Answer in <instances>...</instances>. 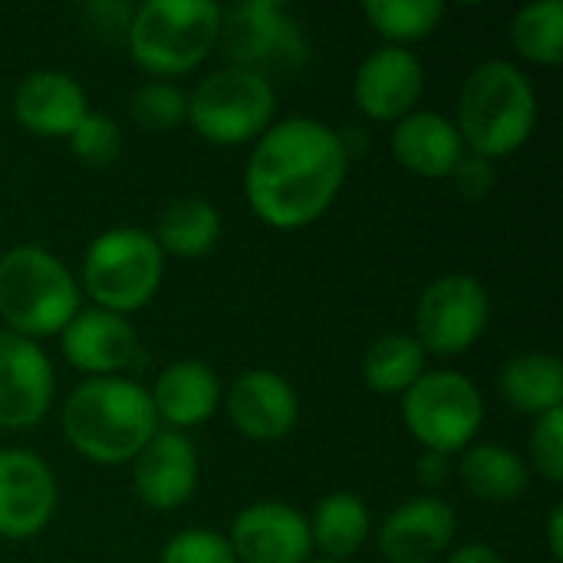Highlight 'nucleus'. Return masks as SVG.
Segmentation results:
<instances>
[{
	"mask_svg": "<svg viewBox=\"0 0 563 563\" xmlns=\"http://www.w3.org/2000/svg\"><path fill=\"white\" fill-rule=\"evenodd\" d=\"M350 172V148L320 119L274 122L244 168V195L257 221L274 231H297L320 221L336 201Z\"/></svg>",
	"mask_w": 563,
	"mask_h": 563,
	"instance_id": "1",
	"label": "nucleus"
},
{
	"mask_svg": "<svg viewBox=\"0 0 563 563\" xmlns=\"http://www.w3.org/2000/svg\"><path fill=\"white\" fill-rule=\"evenodd\" d=\"M158 432V416L145 386L125 376L86 379L66 396L63 435L76 455L96 465L132 462Z\"/></svg>",
	"mask_w": 563,
	"mask_h": 563,
	"instance_id": "2",
	"label": "nucleus"
},
{
	"mask_svg": "<svg viewBox=\"0 0 563 563\" xmlns=\"http://www.w3.org/2000/svg\"><path fill=\"white\" fill-rule=\"evenodd\" d=\"M538 125V96L531 79L508 59L478 63L459 96V135L468 155L508 158Z\"/></svg>",
	"mask_w": 563,
	"mask_h": 563,
	"instance_id": "3",
	"label": "nucleus"
},
{
	"mask_svg": "<svg viewBox=\"0 0 563 563\" xmlns=\"http://www.w3.org/2000/svg\"><path fill=\"white\" fill-rule=\"evenodd\" d=\"M79 310V284L56 254L36 244L0 254V320L10 333L36 343L63 333Z\"/></svg>",
	"mask_w": 563,
	"mask_h": 563,
	"instance_id": "4",
	"label": "nucleus"
},
{
	"mask_svg": "<svg viewBox=\"0 0 563 563\" xmlns=\"http://www.w3.org/2000/svg\"><path fill=\"white\" fill-rule=\"evenodd\" d=\"M224 10L211 0H148L132 7L125 43L135 66L152 76H185L221 43Z\"/></svg>",
	"mask_w": 563,
	"mask_h": 563,
	"instance_id": "5",
	"label": "nucleus"
},
{
	"mask_svg": "<svg viewBox=\"0 0 563 563\" xmlns=\"http://www.w3.org/2000/svg\"><path fill=\"white\" fill-rule=\"evenodd\" d=\"M165 277V254L142 228L102 231L82 257V290L99 310L135 313L148 307Z\"/></svg>",
	"mask_w": 563,
	"mask_h": 563,
	"instance_id": "6",
	"label": "nucleus"
},
{
	"mask_svg": "<svg viewBox=\"0 0 563 563\" xmlns=\"http://www.w3.org/2000/svg\"><path fill=\"white\" fill-rule=\"evenodd\" d=\"M277 115V96L264 73L228 66L205 76L188 96V122L211 145L257 142Z\"/></svg>",
	"mask_w": 563,
	"mask_h": 563,
	"instance_id": "7",
	"label": "nucleus"
},
{
	"mask_svg": "<svg viewBox=\"0 0 563 563\" xmlns=\"http://www.w3.org/2000/svg\"><path fill=\"white\" fill-rule=\"evenodd\" d=\"M402 422L426 452H465L485 422V399L478 386L452 369H426V376L402 396Z\"/></svg>",
	"mask_w": 563,
	"mask_h": 563,
	"instance_id": "8",
	"label": "nucleus"
},
{
	"mask_svg": "<svg viewBox=\"0 0 563 563\" xmlns=\"http://www.w3.org/2000/svg\"><path fill=\"white\" fill-rule=\"evenodd\" d=\"M492 300L478 277L445 274L432 280L416 307V340L432 356H462L488 330Z\"/></svg>",
	"mask_w": 563,
	"mask_h": 563,
	"instance_id": "9",
	"label": "nucleus"
},
{
	"mask_svg": "<svg viewBox=\"0 0 563 563\" xmlns=\"http://www.w3.org/2000/svg\"><path fill=\"white\" fill-rule=\"evenodd\" d=\"M59 488L49 465L23 449H0V538L30 541L56 515Z\"/></svg>",
	"mask_w": 563,
	"mask_h": 563,
	"instance_id": "10",
	"label": "nucleus"
},
{
	"mask_svg": "<svg viewBox=\"0 0 563 563\" xmlns=\"http://www.w3.org/2000/svg\"><path fill=\"white\" fill-rule=\"evenodd\" d=\"M53 363L40 343L0 330V429L23 432L46 419L53 406Z\"/></svg>",
	"mask_w": 563,
	"mask_h": 563,
	"instance_id": "11",
	"label": "nucleus"
},
{
	"mask_svg": "<svg viewBox=\"0 0 563 563\" xmlns=\"http://www.w3.org/2000/svg\"><path fill=\"white\" fill-rule=\"evenodd\" d=\"M426 89V69L406 46L373 49L353 79V99L373 122H399L416 112Z\"/></svg>",
	"mask_w": 563,
	"mask_h": 563,
	"instance_id": "12",
	"label": "nucleus"
},
{
	"mask_svg": "<svg viewBox=\"0 0 563 563\" xmlns=\"http://www.w3.org/2000/svg\"><path fill=\"white\" fill-rule=\"evenodd\" d=\"M238 563H307L313 541L307 518L284 501H257L244 508L228 538Z\"/></svg>",
	"mask_w": 563,
	"mask_h": 563,
	"instance_id": "13",
	"label": "nucleus"
},
{
	"mask_svg": "<svg viewBox=\"0 0 563 563\" xmlns=\"http://www.w3.org/2000/svg\"><path fill=\"white\" fill-rule=\"evenodd\" d=\"M224 409L231 426L254 442L287 439L300 422V399L294 386L271 369L241 373L224 396Z\"/></svg>",
	"mask_w": 563,
	"mask_h": 563,
	"instance_id": "14",
	"label": "nucleus"
},
{
	"mask_svg": "<svg viewBox=\"0 0 563 563\" xmlns=\"http://www.w3.org/2000/svg\"><path fill=\"white\" fill-rule=\"evenodd\" d=\"M132 488L152 511H178L198 492V452L181 432H155L132 459Z\"/></svg>",
	"mask_w": 563,
	"mask_h": 563,
	"instance_id": "15",
	"label": "nucleus"
},
{
	"mask_svg": "<svg viewBox=\"0 0 563 563\" xmlns=\"http://www.w3.org/2000/svg\"><path fill=\"white\" fill-rule=\"evenodd\" d=\"M459 518L435 495L399 505L379 528V554L389 563H435L452 551Z\"/></svg>",
	"mask_w": 563,
	"mask_h": 563,
	"instance_id": "16",
	"label": "nucleus"
},
{
	"mask_svg": "<svg viewBox=\"0 0 563 563\" xmlns=\"http://www.w3.org/2000/svg\"><path fill=\"white\" fill-rule=\"evenodd\" d=\"M59 336L66 363L89 379L119 376L139 360V336L132 323L99 307L79 310Z\"/></svg>",
	"mask_w": 563,
	"mask_h": 563,
	"instance_id": "17",
	"label": "nucleus"
},
{
	"mask_svg": "<svg viewBox=\"0 0 563 563\" xmlns=\"http://www.w3.org/2000/svg\"><path fill=\"white\" fill-rule=\"evenodd\" d=\"M221 36L228 43V53L244 69H257V63L274 59H300L303 56V36L290 23L284 3H241L231 13L221 16Z\"/></svg>",
	"mask_w": 563,
	"mask_h": 563,
	"instance_id": "18",
	"label": "nucleus"
},
{
	"mask_svg": "<svg viewBox=\"0 0 563 563\" xmlns=\"http://www.w3.org/2000/svg\"><path fill=\"white\" fill-rule=\"evenodd\" d=\"M86 112L89 102L82 86L59 69H36L23 76L13 92L16 122L40 139H69Z\"/></svg>",
	"mask_w": 563,
	"mask_h": 563,
	"instance_id": "19",
	"label": "nucleus"
},
{
	"mask_svg": "<svg viewBox=\"0 0 563 563\" xmlns=\"http://www.w3.org/2000/svg\"><path fill=\"white\" fill-rule=\"evenodd\" d=\"M393 158L419 178H452L459 162L468 155L452 119L442 112L416 109L393 125Z\"/></svg>",
	"mask_w": 563,
	"mask_h": 563,
	"instance_id": "20",
	"label": "nucleus"
},
{
	"mask_svg": "<svg viewBox=\"0 0 563 563\" xmlns=\"http://www.w3.org/2000/svg\"><path fill=\"white\" fill-rule=\"evenodd\" d=\"M152 409L158 426L168 422L172 432L205 426L221 406V379L201 360H178L165 366L152 386Z\"/></svg>",
	"mask_w": 563,
	"mask_h": 563,
	"instance_id": "21",
	"label": "nucleus"
},
{
	"mask_svg": "<svg viewBox=\"0 0 563 563\" xmlns=\"http://www.w3.org/2000/svg\"><path fill=\"white\" fill-rule=\"evenodd\" d=\"M459 478L468 495L488 505H511L531 485V468L518 452L498 442H472L459 459Z\"/></svg>",
	"mask_w": 563,
	"mask_h": 563,
	"instance_id": "22",
	"label": "nucleus"
},
{
	"mask_svg": "<svg viewBox=\"0 0 563 563\" xmlns=\"http://www.w3.org/2000/svg\"><path fill=\"white\" fill-rule=\"evenodd\" d=\"M498 393L521 416L563 409V363L554 353H518L498 369Z\"/></svg>",
	"mask_w": 563,
	"mask_h": 563,
	"instance_id": "23",
	"label": "nucleus"
},
{
	"mask_svg": "<svg viewBox=\"0 0 563 563\" xmlns=\"http://www.w3.org/2000/svg\"><path fill=\"white\" fill-rule=\"evenodd\" d=\"M310 541L327 554V561H350L369 538V508L353 492H333L317 501L307 518Z\"/></svg>",
	"mask_w": 563,
	"mask_h": 563,
	"instance_id": "24",
	"label": "nucleus"
},
{
	"mask_svg": "<svg viewBox=\"0 0 563 563\" xmlns=\"http://www.w3.org/2000/svg\"><path fill=\"white\" fill-rule=\"evenodd\" d=\"M429 353L412 333H386L363 356V383L379 396H406L426 376Z\"/></svg>",
	"mask_w": 563,
	"mask_h": 563,
	"instance_id": "25",
	"label": "nucleus"
},
{
	"mask_svg": "<svg viewBox=\"0 0 563 563\" xmlns=\"http://www.w3.org/2000/svg\"><path fill=\"white\" fill-rule=\"evenodd\" d=\"M152 238L162 247V254L205 257L221 238V214L205 198H178L158 214Z\"/></svg>",
	"mask_w": 563,
	"mask_h": 563,
	"instance_id": "26",
	"label": "nucleus"
},
{
	"mask_svg": "<svg viewBox=\"0 0 563 563\" xmlns=\"http://www.w3.org/2000/svg\"><path fill=\"white\" fill-rule=\"evenodd\" d=\"M515 49L538 66H561L563 59V3L538 0L515 13L511 20Z\"/></svg>",
	"mask_w": 563,
	"mask_h": 563,
	"instance_id": "27",
	"label": "nucleus"
},
{
	"mask_svg": "<svg viewBox=\"0 0 563 563\" xmlns=\"http://www.w3.org/2000/svg\"><path fill=\"white\" fill-rule=\"evenodd\" d=\"M363 13L369 26L389 40V46H406L439 30L445 16V3L442 0H369Z\"/></svg>",
	"mask_w": 563,
	"mask_h": 563,
	"instance_id": "28",
	"label": "nucleus"
},
{
	"mask_svg": "<svg viewBox=\"0 0 563 563\" xmlns=\"http://www.w3.org/2000/svg\"><path fill=\"white\" fill-rule=\"evenodd\" d=\"M129 115L145 132H172L188 119V96L175 82L155 79L132 92Z\"/></svg>",
	"mask_w": 563,
	"mask_h": 563,
	"instance_id": "29",
	"label": "nucleus"
},
{
	"mask_svg": "<svg viewBox=\"0 0 563 563\" xmlns=\"http://www.w3.org/2000/svg\"><path fill=\"white\" fill-rule=\"evenodd\" d=\"M69 148H73V155L82 165L102 168V165H112L119 158V152H122V132H119V125L109 115L86 112V119L69 135Z\"/></svg>",
	"mask_w": 563,
	"mask_h": 563,
	"instance_id": "30",
	"label": "nucleus"
},
{
	"mask_svg": "<svg viewBox=\"0 0 563 563\" xmlns=\"http://www.w3.org/2000/svg\"><path fill=\"white\" fill-rule=\"evenodd\" d=\"M528 455L538 475L551 485L563 482V409L544 412L534 419L531 439H528Z\"/></svg>",
	"mask_w": 563,
	"mask_h": 563,
	"instance_id": "31",
	"label": "nucleus"
},
{
	"mask_svg": "<svg viewBox=\"0 0 563 563\" xmlns=\"http://www.w3.org/2000/svg\"><path fill=\"white\" fill-rule=\"evenodd\" d=\"M158 563H238L228 538L205 531V528H191V531H178L165 548Z\"/></svg>",
	"mask_w": 563,
	"mask_h": 563,
	"instance_id": "32",
	"label": "nucleus"
},
{
	"mask_svg": "<svg viewBox=\"0 0 563 563\" xmlns=\"http://www.w3.org/2000/svg\"><path fill=\"white\" fill-rule=\"evenodd\" d=\"M452 181H455V188H459L462 198L482 201V198H488V195L495 191V181H498L495 162L478 158V155H465V158L459 162V168L452 172Z\"/></svg>",
	"mask_w": 563,
	"mask_h": 563,
	"instance_id": "33",
	"label": "nucleus"
},
{
	"mask_svg": "<svg viewBox=\"0 0 563 563\" xmlns=\"http://www.w3.org/2000/svg\"><path fill=\"white\" fill-rule=\"evenodd\" d=\"M416 475L422 485L429 488H439L449 475V455H439V452H422L419 465H416Z\"/></svg>",
	"mask_w": 563,
	"mask_h": 563,
	"instance_id": "34",
	"label": "nucleus"
},
{
	"mask_svg": "<svg viewBox=\"0 0 563 563\" xmlns=\"http://www.w3.org/2000/svg\"><path fill=\"white\" fill-rule=\"evenodd\" d=\"M445 563H505V561H501V554H498L495 548H488V544H465V548L452 551Z\"/></svg>",
	"mask_w": 563,
	"mask_h": 563,
	"instance_id": "35",
	"label": "nucleus"
},
{
	"mask_svg": "<svg viewBox=\"0 0 563 563\" xmlns=\"http://www.w3.org/2000/svg\"><path fill=\"white\" fill-rule=\"evenodd\" d=\"M548 551H551V561H563V508L554 505L551 515H548Z\"/></svg>",
	"mask_w": 563,
	"mask_h": 563,
	"instance_id": "36",
	"label": "nucleus"
},
{
	"mask_svg": "<svg viewBox=\"0 0 563 563\" xmlns=\"http://www.w3.org/2000/svg\"><path fill=\"white\" fill-rule=\"evenodd\" d=\"M307 563H336V561H307Z\"/></svg>",
	"mask_w": 563,
	"mask_h": 563,
	"instance_id": "37",
	"label": "nucleus"
}]
</instances>
